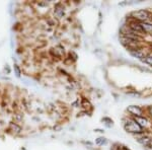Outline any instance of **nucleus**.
I'll return each mask as SVG.
<instances>
[{"instance_id":"obj_1","label":"nucleus","mask_w":152,"mask_h":150,"mask_svg":"<svg viewBox=\"0 0 152 150\" xmlns=\"http://www.w3.org/2000/svg\"><path fill=\"white\" fill-rule=\"evenodd\" d=\"M124 129L127 133L130 134L137 135V136H140V135L144 134V129L139 126V124L137 123L133 118H127L124 121Z\"/></svg>"},{"instance_id":"obj_6","label":"nucleus","mask_w":152,"mask_h":150,"mask_svg":"<svg viewBox=\"0 0 152 150\" xmlns=\"http://www.w3.org/2000/svg\"><path fill=\"white\" fill-rule=\"evenodd\" d=\"M54 14L57 18H61L64 15V7L62 6L61 3H57L55 5V8H54Z\"/></svg>"},{"instance_id":"obj_15","label":"nucleus","mask_w":152,"mask_h":150,"mask_svg":"<svg viewBox=\"0 0 152 150\" xmlns=\"http://www.w3.org/2000/svg\"><path fill=\"white\" fill-rule=\"evenodd\" d=\"M14 71H15V74L18 77H20V74H21V72H20V69H19V67L18 65H14Z\"/></svg>"},{"instance_id":"obj_16","label":"nucleus","mask_w":152,"mask_h":150,"mask_svg":"<svg viewBox=\"0 0 152 150\" xmlns=\"http://www.w3.org/2000/svg\"><path fill=\"white\" fill-rule=\"evenodd\" d=\"M147 113H148V115L152 118V105L147 108Z\"/></svg>"},{"instance_id":"obj_13","label":"nucleus","mask_w":152,"mask_h":150,"mask_svg":"<svg viewBox=\"0 0 152 150\" xmlns=\"http://www.w3.org/2000/svg\"><path fill=\"white\" fill-rule=\"evenodd\" d=\"M142 62H144L145 64H147V65L152 67V55H146L145 58L142 60Z\"/></svg>"},{"instance_id":"obj_17","label":"nucleus","mask_w":152,"mask_h":150,"mask_svg":"<svg viewBox=\"0 0 152 150\" xmlns=\"http://www.w3.org/2000/svg\"><path fill=\"white\" fill-rule=\"evenodd\" d=\"M94 131H95V132H99V133H104V130H102V129H95Z\"/></svg>"},{"instance_id":"obj_14","label":"nucleus","mask_w":152,"mask_h":150,"mask_svg":"<svg viewBox=\"0 0 152 150\" xmlns=\"http://www.w3.org/2000/svg\"><path fill=\"white\" fill-rule=\"evenodd\" d=\"M102 122H107L105 124H107V127H112L113 123H114V122H113V120H111L110 118H104V119H102Z\"/></svg>"},{"instance_id":"obj_9","label":"nucleus","mask_w":152,"mask_h":150,"mask_svg":"<svg viewBox=\"0 0 152 150\" xmlns=\"http://www.w3.org/2000/svg\"><path fill=\"white\" fill-rule=\"evenodd\" d=\"M130 54H131L133 57L137 58V59H140V60H143L145 58V53L143 51H141L140 49H136V50H131L130 51Z\"/></svg>"},{"instance_id":"obj_3","label":"nucleus","mask_w":152,"mask_h":150,"mask_svg":"<svg viewBox=\"0 0 152 150\" xmlns=\"http://www.w3.org/2000/svg\"><path fill=\"white\" fill-rule=\"evenodd\" d=\"M127 112L129 113L131 118H140V117H144V110L142 109L139 105H129L127 108Z\"/></svg>"},{"instance_id":"obj_12","label":"nucleus","mask_w":152,"mask_h":150,"mask_svg":"<svg viewBox=\"0 0 152 150\" xmlns=\"http://www.w3.org/2000/svg\"><path fill=\"white\" fill-rule=\"evenodd\" d=\"M107 138H104V137H99V138L95 139V143L97 145H99V146L107 144Z\"/></svg>"},{"instance_id":"obj_18","label":"nucleus","mask_w":152,"mask_h":150,"mask_svg":"<svg viewBox=\"0 0 152 150\" xmlns=\"http://www.w3.org/2000/svg\"><path fill=\"white\" fill-rule=\"evenodd\" d=\"M147 148H149V149H151V150H152V139H151L150 143H149V146H148V147H147Z\"/></svg>"},{"instance_id":"obj_8","label":"nucleus","mask_w":152,"mask_h":150,"mask_svg":"<svg viewBox=\"0 0 152 150\" xmlns=\"http://www.w3.org/2000/svg\"><path fill=\"white\" fill-rule=\"evenodd\" d=\"M51 53H52L53 55H55L56 57H63V56H64V48H63L62 46L58 45L51 50Z\"/></svg>"},{"instance_id":"obj_11","label":"nucleus","mask_w":152,"mask_h":150,"mask_svg":"<svg viewBox=\"0 0 152 150\" xmlns=\"http://www.w3.org/2000/svg\"><path fill=\"white\" fill-rule=\"evenodd\" d=\"M9 128H10L11 131L15 132V133H19L21 131V127L19 126L18 124H16V123H11L10 126H9Z\"/></svg>"},{"instance_id":"obj_4","label":"nucleus","mask_w":152,"mask_h":150,"mask_svg":"<svg viewBox=\"0 0 152 150\" xmlns=\"http://www.w3.org/2000/svg\"><path fill=\"white\" fill-rule=\"evenodd\" d=\"M128 29H130V31L138 34L139 36L144 35V34H145L143 31V29H142V26H141V23H138V21L134 20V19H132L131 21H129L128 23Z\"/></svg>"},{"instance_id":"obj_2","label":"nucleus","mask_w":152,"mask_h":150,"mask_svg":"<svg viewBox=\"0 0 152 150\" xmlns=\"http://www.w3.org/2000/svg\"><path fill=\"white\" fill-rule=\"evenodd\" d=\"M130 18L138 23H145L148 21L149 18H151V12L146 9H140V10L132 11L130 14Z\"/></svg>"},{"instance_id":"obj_7","label":"nucleus","mask_w":152,"mask_h":150,"mask_svg":"<svg viewBox=\"0 0 152 150\" xmlns=\"http://www.w3.org/2000/svg\"><path fill=\"white\" fill-rule=\"evenodd\" d=\"M133 119L139 124V126L141 128H143L144 130L147 129V127L149 126V121L147 120V118L145 117H140V118H133Z\"/></svg>"},{"instance_id":"obj_10","label":"nucleus","mask_w":152,"mask_h":150,"mask_svg":"<svg viewBox=\"0 0 152 150\" xmlns=\"http://www.w3.org/2000/svg\"><path fill=\"white\" fill-rule=\"evenodd\" d=\"M141 26L145 34H152V23H149V21L141 23Z\"/></svg>"},{"instance_id":"obj_5","label":"nucleus","mask_w":152,"mask_h":150,"mask_svg":"<svg viewBox=\"0 0 152 150\" xmlns=\"http://www.w3.org/2000/svg\"><path fill=\"white\" fill-rule=\"evenodd\" d=\"M151 137H149V136H147V135L145 134H143V135H140V136H137V138H136V141L138 142L139 144H141L142 146H144V147H148L149 146V143H150V141H151Z\"/></svg>"}]
</instances>
